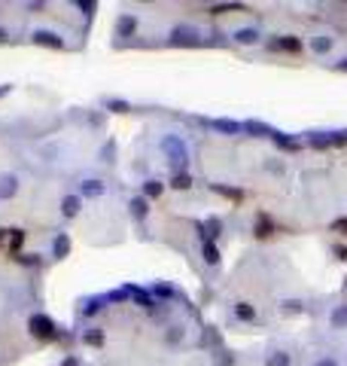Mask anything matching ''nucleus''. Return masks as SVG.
<instances>
[{"label":"nucleus","mask_w":347,"mask_h":366,"mask_svg":"<svg viewBox=\"0 0 347 366\" xmlns=\"http://www.w3.org/2000/svg\"><path fill=\"white\" fill-rule=\"evenodd\" d=\"M31 329H34V333H37V336H43V339H52L55 336V327H52V320L49 317H31Z\"/></svg>","instance_id":"1"},{"label":"nucleus","mask_w":347,"mask_h":366,"mask_svg":"<svg viewBox=\"0 0 347 366\" xmlns=\"http://www.w3.org/2000/svg\"><path fill=\"white\" fill-rule=\"evenodd\" d=\"M210 128L226 131V134H238V131H241V125H238V122H228V119H213V122H210Z\"/></svg>","instance_id":"2"},{"label":"nucleus","mask_w":347,"mask_h":366,"mask_svg":"<svg viewBox=\"0 0 347 366\" xmlns=\"http://www.w3.org/2000/svg\"><path fill=\"white\" fill-rule=\"evenodd\" d=\"M183 40L195 43V31L192 28H177V31H174V43H183Z\"/></svg>","instance_id":"3"},{"label":"nucleus","mask_w":347,"mask_h":366,"mask_svg":"<svg viewBox=\"0 0 347 366\" xmlns=\"http://www.w3.org/2000/svg\"><path fill=\"white\" fill-rule=\"evenodd\" d=\"M274 49H289V52H298V49H302V43H298V40H274Z\"/></svg>","instance_id":"4"},{"label":"nucleus","mask_w":347,"mask_h":366,"mask_svg":"<svg viewBox=\"0 0 347 366\" xmlns=\"http://www.w3.org/2000/svg\"><path fill=\"white\" fill-rule=\"evenodd\" d=\"M37 43H46V46H55V49H61V40H55V34H49V31L37 34Z\"/></svg>","instance_id":"5"},{"label":"nucleus","mask_w":347,"mask_h":366,"mask_svg":"<svg viewBox=\"0 0 347 366\" xmlns=\"http://www.w3.org/2000/svg\"><path fill=\"white\" fill-rule=\"evenodd\" d=\"M134 28H137V21H134L131 16H125V18L119 21V34H122V37H128V34H131Z\"/></svg>","instance_id":"6"},{"label":"nucleus","mask_w":347,"mask_h":366,"mask_svg":"<svg viewBox=\"0 0 347 366\" xmlns=\"http://www.w3.org/2000/svg\"><path fill=\"white\" fill-rule=\"evenodd\" d=\"M67 217H73L76 211H79V199H64V208H61Z\"/></svg>","instance_id":"7"},{"label":"nucleus","mask_w":347,"mask_h":366,"mask_svg":"<svg viewBox=\"0 0 347 366\" xmlns=\"http://www.w3.org/2000/svg\"><path fill=\"white\" fill-rule=\"evenodd\" d=\"M131 211H134V217H146V201L143 199H134L131 201Z\"/></svg>","instance_id":"8"},{"label":"nucleus","mask_w":347,"mask_h":366,"mask_svg":"<svg viewBox=\"0 0 347 366\" xmlns=\"http://www.w3.org/2000/svg\"><path fill=\"white\" fill-rule=\"evenodd\" d=\"M235 37H238V43H253V40L259 37V34H256V31H238Z\"/></svg>","instance_id":"9"},{"label":"nucleus","mask_w":347,"mask_h":366,"mask_svg":"<svg viewBox=\"0 0 347 366\" xmlns=\"http://www.w3.org/2000/svg\"><path fill=\"white\" fill-rule=\"evenodd\" d=\"M83 192H86V196H98V192H101V183H98V180L83 183Z\"/></svg>","instance_id":"10"},{"label":"nucleus","mask_w":347,"mask_h":366,"mask_svg":"<svg viewBox=\"0 0 347 366\" xmlns=\"http://www.w3.org/2000/svg\"><path fill=\"white\" fill-rule=\"evenodd\" d=\"M174 186H177V189H189V186H192L189 174H177V177H174Z\"/></svg>","instance_id":"11"},{"label":"nucleus","mask_w":347,"mask_h":366,"mask_svg":"<svg viewBox=\"0 0 347 366\" xmlns=\"http://www.w3.org/2000/svg\"><path fill=\"white\" fill-rule=\"evenodd\" d=\"M244 128H247V131H259V134H268V131H271L268 125H262V122H247Z\"/></svg>","instance_id":"12"},{"label":"nucleus","mask_w":347,"mask_h":366,"mask_svg":"<svg viewBox=\"0 0 347 366\" xmlns=\"http://www.w3.org/2000/svg\"><path fill=\"white\" fill-rule=\"evenodd\" d=\"M268 366H289V357L286 354H274V357L268 360Z\"/></svg>","instance_id":"13"},{"label":"nucleus","mask_w":347,"mask_h":366,"mask_svg":"<svg viewBox=\"0 0 347 366\" xmlns=\"http://www.w3.org/2000/svg\"><path fill=\"white\" fill-rule=\"evenodd\" d=\"M204 259H207V262H216V259H219V254H216V247H213V244H207V247H204Z\"/></svg>","instance_id":"14"},{"label":"nucleus","mask_w":347,"mask_h":366,"mask_svg":"<svg viewBox=\"0 0 347 366\" xmlns=\"http://www.w3.org/2000/svg\"><path fill=\"white\" fill-rule=\"evenodd\" d=\"M67 247H70V244H67V238H58V241H55V254H58V256H64V254H67Z\"/></svg>","instance_id":"15"},{"label":"nucleus","mask_w":347,"mask_h":366,"mask_svg":"<svg viewBox=\"0 0 347 366\" xmlns=\"http://www.w3.org/2000/svg\"><path fill=\"white\" fill-rule=\"evenodd\" d=\"M238 317H244V320H253V308H250V305H238Z\"/></svg>","instance_id":"16"},{"label":"nucleus","mask_w":347,"mask_h":366,"mask_svg":"<svg viewBox=\"0 0 347 366\" xmlns=\"http://www.w3.org/2000/svg\"><path fill=\"white\" fill-rule=\"evenodd\" d=\"M158 192H161V183L149 180V183H146V196H158Z\"/></svg>","instance_id":"17"},{"label":"nucleus","mask_w":347,"mask_h":366,"mask_svg":"<svg viewBox=\"0 0 347 366\" xmlns=\"http://www.w3.org/2000/svg\"><path fill=\"white\" fill-rule=\"evenodd\" d=\"M329 46H332L329 40H314V49H317V52H326V49H329Z\"/></svg>","instance_id":"18"},{"label":"nucleus","mask_w":347,"mask_h":366,"mask_svg":"<svg viewBox=\"0 0 347 366\" xmlns=\"http://www.w3.org/2000/svg\"><path fill=\"white\" fill-rule=\"evenodd\" d=\"M86 342H91V345H101V333H86Z\"/></svg>","instance_id":"19"},{"label":"nucleus","mask_w":347,"mask_h":366,"mask_svg":"<svg viewBox=\"0 0 347 366\" xmlns=\"http://www.w3.org/2000/svg\"><path fill=\"white\" fill-rule=\"evenodd\" d=\"M110 107H113V110H119V113H122V110H128V104H125V101H110Z\"/></svg>","instance_id":"20"},{"label":"nucleus","mask_w":347,"mask_h":366,"mask_svg":"<svg viewBox=\"0 0 347 366\" xmlns=\"http://www.w3.org/2000/svg\"><path fill=\"white\" fill-rule=\"evenodd\" d=\"M335 229H344V232H347V220H341V223H335Z\"/></svg>","instance_id":"21"},{"label":"nucleus","mask_w":347,"mask_h":366,"mask_svg":"<svg viewBox=\"0 0 347 366\" xmlns=\"http://www.w3.org/2000/svg\"><path fill=\"white\" fill-rule=\"evenodd\" d=\"M317 366H335V360H320Z\"/></svg>","instance_id":"22"},{"label":"nucleus","mask_w":347,"mask_h":366,"mask_svg":"<svg viewBox=\"0 0 347 366\" xmlns=\"http://www.w3.org/2000/svg\"><path fill=\"white\" fill-rule=\"evenodd\" d=\"M64 366H79V363H76V360H67V363H64Z\"/></svg>","instance_id":"23"},{"label":"nucleus","mask_w":347,"mask_h":366,"mask_svg":"<svg viewBox=\"0 0 347 366\" xmlns=\"http://www.w3.org/2000/svg\"><path fill=\"white\" fill-rule=\"evenodd\" d=\"M338 67H344V71H347V58H344V61H341V64H338Z\"/></svg>","instance_id":"24"}]
</instances>
